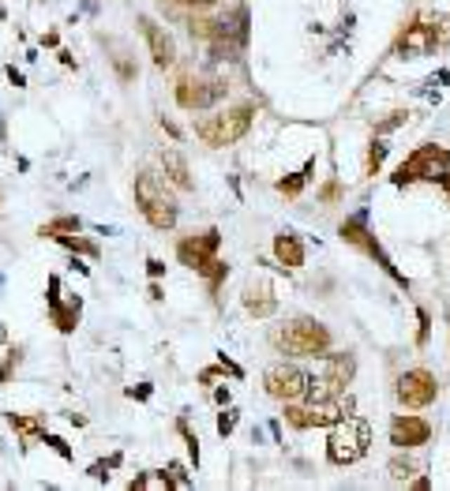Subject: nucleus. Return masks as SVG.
Masks as SVG:
<instances>
[{
  "instance_id": "1",
  "label": "nucleus",
  "mask_w": 450,
  "mask_h": 491,
  "mask_svg": "<svg viewBox=\"0 0 450 491\" xmlns=\"http://www.w3.org/2000/svg\"><path fill=\"white\" fill-rule=\"evenodd\" d=\"M450 46V15H439V12H413L405 19V27L398 30L390 46V57L398 60H421V57H432V53L446 49Z\"/></svg>"
},
{
  "instance_id": "2",
  "label": "nucleus",
  "mask_w": 450,
  "mask_h": 491,
  "mask_svg": "<svg viewBox=\"0 0 450 491\" xmlns=\"http://www.w3.org/2000/svg\"><path fill=\"white\" fill-rule=\"evenodd\" d=\"M270 345L278 349V353H285L289 360H319L334 349V337L319 319L300 315V319L282 323L278 330L270 334Z\"/></svg>"
},
{
  "instance_id": "3",
  "label": "nucleus",
  "mask_w": 450,
  "mask_h": 491,
  "mask_svg": "<svg viewBox=\"0 0 450 491\" xmlns=\"http://www.w3.org/2000/svg\"><path fill=\"white\" fill-rule=\"evenodd\" d=\"M135 203H139V214L147 217V225L158 229V233H169L180 217L177 191H173V184L154 169H143L135 177Z\"/></svg>"
},
{
  "instance_id": "4",
  "label": "nucleus",
  "mask_w": 450,
  "mask_h": 491,
  "mask_svg": "<svg viewBox=\"0 0 450 491\" xmlns=\"http://www.w3.org/2000/svg\"><path fill=\"white\" fill-rule=\"evenodd\" d=\"M256 102H240V105H229L222 109V113H206L203 109V116L195 120V135L203 139L206 147H233L240 143L248 132H251V124H256Z\"/></svg>"
},
{
  "instance_id": "5",
  "label": "nucleus",
  "mask_w": 450,
  "mask_h": 491,
  "mask_svg": "<svg viewBox=\"0 0 450 491\" xmlns=\"http://www.w3.org/2000/svg\"><path fill=\"white\" fill-rule=\"evenodd\" d=\"M450 173V150L439 143H421L398 161V169L390 173L394 188H413V184H439Z\"/></svg>"
},
{
  "instance_id": "6",
  "label": "nucleus",
  "mask_w": 450,
  "mask_h": 491,
  "mask_svg": "<svg viewBox=\"0 0 450 491\" xmlns=\"http://www.w3.org/2000/svg\"><path fill=\"white\" fill-rule=\"evenodd\" d=\"M371 450V424L360 420V417H342L326 428V462L345 469V465H357L364 462Z\"/></svg>"
},
{
  "instance_id": "7",
  "label": "nucleus",
  "mask_w": 450,
  "mask_h": 491,
  "mask_svg": "<svg viewBox=\"0 0 450 491\" xmlns=\"http://www.w3.org/2000/svg\"><path fill=\"white\" fill-rule=\"evenodd\" d=\"M338 236H342L345 244H353L357 252H364V255L371 259V263H376V267L383 270V274H387V278L394 281V285H398V289H413V281L405 278L398 267H394V259L387 255V248H383L379 240H376V233L368 229V206H364V210H357V214H349L345 222L338 225Z\"/></svg>"
},
{
  "instance_id": "8",
  "label": "nucleus",
  "mask_w": 450,
  "mask_h": 491,
  "mask_svg": "<svg viewBox=\"0 0 450 491\" xmlns=\"http://www.w3.org/2000/svg\"><path fill=\"white\" fill-rule=\"evenodd\" d=\"M173 94H177L180 109L203 113V109H214L218 102H225L229 83L222 79V75H180L177 86H173Z\"/></svg>"
},
{
  "instance_id": "9",
  "label": "nucleus",
  "mask_w": 450,
  "mask_h": 491,
  "mask_svg": "<svg viewBox=\"0 0 450 491\" xmlns=\"http://www.w3.org/2000/svg\"><path fill=\"white\" fill-rule=\"evenodd\" d=\"M394 398H398V405L402 409H428V405H435V398H439V379L432 368H405V372L398 375V383H394Z\"/></svg>"
},
{
  "instance_id": "10",
  "label": "nucleus",
  "mask_w": 450,
  "mask_h": 491,
  "mask_svg": "<svg viewBox=\"0 0 450 491\" xmlns=\"http://www.w3.org/2000/svg\"><path fill=\"white\" fill-rule=\"evenodd\" d=\"M435 435V424L421 417L416 409H405V412H394L390 424H387V439L394 450H416V446H428Z\"/></svg>"
},
{
  "instance_id": "11",
  "label": "nucleus",
  "mask_w": 450,
  "mask_h": 491,
  "mask_svg": "<svg viewBox=\"0 0 450 491\" xmlns=\"http://www.w3.org/2000/svg\"><path fill=\"white\" fill-rule=\"evenodd\" d=\"M218 252H222V233H218V229H203V233H192V236L177 240V263L195 270V274H203V270L218 259Z\"/></svg>"
},
{
  "instance_id": "12",
  "label": "nucleus",
  "mask_w": 450,
  "mask_h": 491,
  "mask_svg": "<svg viewBox=\"0 0 450 491\" xmlns=\"http://www.w3.org/2000/svg\"><path fill=\"white\" fill-rule=\"evenodd\" d=\"M304 386H308V372L300 364H270L263 372V390L274 398V401H296L304 398Z\"/></svg>"
},
{
  "instance_id": "13",
  "label": "nucleus",
  "mask_w": 450,
  "mask_h": 491,
  "mask_svg": "<svg viewBox=\"0 0 450 491\" xmlns=\"http://www.w3.org/2000/svg\"><path fill=\"white\" fill-rule=\"evenodd\" d=\"M240 304H244V311L256 323L274 319V315H278V292H274V285H270V281H263V278L248 281L244 292H240Z\"/></svg>"
},
{
  "instance_id": "14",
  "label": "nucleus",
  "mask_w": 450,
  "mask_h": 491,
  "mask_svg": "<svg viewBox=\"0 0 450 491\" xmlns=\"http://www.w3.org/2000/svg\"><path fill=\"white\" fill-rule=\"evenodd\" d=\"M139 30H143V41H147L150 49V60H154V68H173V60H177V46H173V38L161 30L154 19H139Z\"/></svg>"
},
{
  "instance_id": "15",
  "label": "nucleus",
  "mask_w": 450,
  "mask_h": 491,
  "mask_svg": "<svg viewBox=\"0 0 450 491\" xmlns=\"http://www.w3.org/2000/svg\"><path fill=\"white\" fill-rule=\"evenodd\" d=\"M319 364H323V375L331 379V386L338 390V394H345L349 390V383L357 379V356L349 353V349H342V353H326V356H319Z\"/></svg>"
},
{
  "instance_id": "16",
  "label": "nucleus",
  "mask_w": 450,
  "mask_h": 491,
  "mask_svg": "<svg viewBox=\"0 0 450 491\" xmlns=\"http://www.w3.org/2000/svg\"><path fill=\"white\" fill-rule=\"evenodd\" d=\"M270 252H274V263H282L285 270H300L304 263H308V248H304V240L296 233H274L270 240Z\"/></svg>"
},
{
  "instance_id": "17",
  "label": "nucleus",
  "mask_w": 450,
  "mask_h": 491,
  "mask_svg": "<svg viewBox=\"0 0 450 491\" xmlns=\"http://www.w3.org/2000/svg\"><path fill=\"white\" fill-rule=\"evenodd\" d=\"M158 161H161V177H166L177 191H195V177H192L188 161H184V154L177 147H166L158 154Z\"/></svg>"
},
{
  "instance_id": "18",
  "label": "nucleus",
  "mask_w": 450,
  "mask_h": 491,
  "mask_svg": "<svg viewBox=\"0 0 450 491\" xmlns=\"http://www.w3.org/2000/svg\"><path fill=\"white\" fill-rule=\"evenodd\" d=\"M315 169H319V158L308 154L300 169H296V173H285V177H282L278 184H274V188H278V195H285V199H300L304 188H308L312 177H315Z\"/></svg>"
},
{
  "instance_id": "19",
  "label": "nucleus",
  "mask_w": 450,
  "mask_h": 491,
  "mask_svg": "<svg viewBox=\"0 0 450 491\" xmlns=\"http://www.w3.org/2000/svg\"><path fill=\"white\" fill-rule=\"evenodd\" d=\"M8 424L15 428L23 446L41 443V435H46V417H41V412H8Z\"/></svg>"
},
{
  "instance_id": "20",
  "label": "nucleus",
  "mask_w": 450,
  "mask_h": 491,
  "mask_svg": "<svg viewBox=\"0 0 450 491\" xmlns=\"http://www.w3.org/2000/svg\"><path fill=\"white\" fill-rule=\"evenodd\" d=\"M79 315H83V300L72 297V300H60L49 308V319L57 326L60 334H75V326H79Z\"/></svg>"
},
{
  "instance_id": "21",
  "label": "nucleus",
  "mask_w": 450,
  "mask_h": 491,
  "mask_svg": "<svg viewBox=\"0 0 450 491\" xmlns=\"http://www.w3.org/2000/svg\"><path fill=\"white\" fill-rule=\"evenodd\" d=\"M387 154H390L387 135H371L368 154H364V177H376V173H383V161H387Z\"/></svg>"
},
{
  "instance_id": "22",
  "label": "nucleus",
  "mask_w": 450,
  "mask_h": 491,
  "mask_svg": "<svg viewBox=\"0 0 450 491\" xmlns=\"http://www.w3.org/2000/svg\"><path fill=\"white\" fill-rule=\"evenodd\" d=\"M83 229V217L79 214H57V217H49L46 225L38 229V236H64V233H79Z\"/></svg>"
},
{
  "instance_id": "23",
  "label": "nucleus",
  "mask_w": 450,
  "mask_h": 491,
  "mask_svg": "<svg viewBox=\"0 0 450 491\" xmlns=\"http://www.w3.org/2000/svg\"><path fill=\"white\" fill-rule=\"evenodd\" d=\"M338 390L331 386V379L323 372H308V386H304V401H334Z\"/></svg>"
},
{
  "instance_id": "24",
  "label": "nucleus",
  "mask_w": 450,
  "mask_h": 491,
  "mask_svg": "<svg viewBox=\"0 0 450 491\" xmlns=\"http://www.w3.org/2000/svg\"><path fill=\"white\" fill-rule=\"evenodd\" d=\"M60 248H68V252H75V255H86V259H98L102 255V248H98V240H86V236H79V233H64V236H53Z\"/></svg>"
},
{
  "instance_id": "25",
  "label": "nucleus",
  "mask_w": 450,
  "mask_h": 491,
  "mask_svg": "<svg viewBox=\"0 0 450 491\" xmlns=\"http://www.w3.org/2000/svg\"><path fill=\"white\" fill-rule=\"evenodd\" d=\"M387 473H390L394 484H409V480L421 473V465H416L413 457H405V454H394L390 462H387Z\"/></svg>"
},
{
  "instance_id": "26",
  "label": "nucleus",
  "mask_w": 450,
  "mask_h": 491,
  "mask_svg": "<svg viewBox=\"0 0 450 491\" xmlns=\"http://www.w3.org/2000/svg\"><path fill=\"white\" fill-rule=\"evenodd\" d=\"M158 480H161L166 487H192V473H188V465H184V462H169V465L158 473Z\"/></svg>"
},
{
  "instance_id": "27",
  "label": "nucleus",
  "mask_w": 450,
  "mask_h": 491,
  "mask_svg": "<svg viewBox=\"0 0 450 491\" xmlns=\"http://www.w3.org/2000/svg\"><path fill=\"white\" fill-rule=\"evenodd\" d=\"M199 278L206 281V289H211V297H218V289H222V285H225V278H229V263H222V259H214V263L206 267Z\"/></svg>"
},
{
  "instance_id": "28",
  "label": "nucleus",
  "mask_w": 450,
  "mask_h": 491,
  "mask_svg": "<svg viewBox=\"0 0 450 491\" xmlns=\"http://www.w3.org/2000/svg\"><path fill=\"white\" fill-rule=\"evenodd\" d=\"M237 424H240V409L237 405H222V412H218V420H214V431L222 435V439H229V435L237 431Z\"/></svg>"
},
{
  "instance_id": "29",
  "label": "nucleus",
  "mask_w": 450,
  "mask_h": 491,
  "mask_svg": "<svg viewBox=\"0 0 450 491\" xmlns=\"http://www.w3.org/2000/svg\"><path fill=\"white\" fill-rule=\"evenodd\" d=\"M416 349H428V342H432V311L424 308V304H416Z\"/></svg>"
},
{
  "instance_id": "30",
  "label": "nucleus",
  "mask_w": 450,
  "mask_h": 491,
  "mask_svg": "<svg viewBox=\"0 0 450 491\" xmlns=\"http://www.w3.org/2000/svg\"><path fill=\"white\" fill-rule=\"evenodd\" d=\"M177 431L184 435V446H188V462H192L195 469H199V435H195V431L188 428V420H184V417L177 420Z\"/></svg>"
},
{
  "instance_id": "31",
  "label": "nucleus",
  "mask_w": 450,
  "mask_h": 491,
  "mask_svg": "<svg viewBox=\"0 0 450 491\" xmlns=\"http://www.w3.org/2000/svg\"><path fill=\"white\" fill-rule=\"evenodd\" d=\"M405 120H409V109H390V116L376 120V135H390L394 128H402Z\"/></svg>"
},
{
  "instance_id": "32",
  "label": "nucleus",
  "mask_w": 450,
  "mask_h": 491,
  "mask_svg": "<svg viewBox=\"0 0 450 491\" xmlns=\"http://www.w3.org/2000/svg\"><path fill=\"white\" fill-rule=\"evenodd\" d=\"M342 199H345V184L338 180V177H331V180L319 188V203H323V206H334V203H342Z\"/></svg>"
},
{
  "instance_id": "33",
  "label": "nucleus",
  "mask_w": 450,
  "mask_h": 491,
  "mask_svg": "<svg viewBox=\"0 0 450 491\" xmlns=\"http://www.w3.org/2000/svg\"><path fill=\"white\" fill-rule=\"evenodd\" d=\"M19 364H23V349L12 345V349H8V356H4V364H0V386L12 383V372H15Z\"/></svg>"
},
{
  "instance_id": "34",
  "label": "nucleus",
  "mask_w": 450,
  "mask_h": 491,
  "mask_svg": "<svg viewBox=\"0 0 450 491\" xmlns=\"http://www.w3.org/2000/svg\"><path fill=\"white\" fill-rule=\"evenodd\" d=\"M41 443H46V446H49L53 454H60L64 462H72V457H75V450H72V446H68V443L60 439V435H49V431H46V435H41Z\"/></svg>"
},
{
  "instance_id": "35",
  "label": "nucleus",
  "mask_w": 450,
  "mask_h": 491,
  "mask_svg": "<svg viewBox=\"0 0 450 491\" xmlns=\"http://www.w3.org/2000/svg\"><path fill=\"white\" fill-rule=\"evenodd\" d=\"M218 379H225V368H222V364H218V360H214L211 368H203V372H199V386H214Z\"/></svg>"
},
{
  "instance_id": "36",
  "label": "nucleus",
  "mask_w": 450,
  "mask_h": 491,
  "mask_svg": "<svg viewBox=\"0 0 450 491\" xmlns=\"http://www.w3.org/2000/svg\"><path fill=\"white\" fill-rule=\"evenodd\" d=\"M117 75H120V83H135L139 64H131V60H124V57H117Z\"/></svg>"
},
{
  "instance_id": "37",
  "label": "nucleus",
  "mask_w": 450,
  "mask_h": 491,
  "mask_svg": "<svg viewBox=\"0 0 450 491\" xmlns=\"http://www.w3.org/2000/svg\"><path fill=\"white\" fill-rule=\"evenodd\" d=\"M218 364L225 368V375H229V379H244V375H248L244 368H240V364H237V360L229 356V353H218Z\"/></svg>"
},
{
  "instance_id": "38",
  "label": "nucleus",
  "mask_w": 450,
  "mask_h": 491,
  "mask_svg": "<svg viewBox=\"0 0 450 491\" xmlns=\"http://www.w3.org/2000/svg\"><path fill=\"white\" fill-rule=\"evenodd\" d=\"M211 398H214L218 409H222V405H233V390H229L225 383H214V386H211Z\"/></svg>"
},
{
  "instance_id": "39",
  "label": "nucleus",
  "mask_w": 450,
  "mask_h": 491,
  "mask_svg": "<svg viewBox=\"0 0 450 491\" xmlns=\"http://www.w3.org/2000/svg\"><path fill=\"white\" fill-rule=\"evenodd\" d=\"M46 304L53 308V304H60V278L57 274H49V281H46Z\"/></svg>"
},
{
  "instance_id": "40",
  "label": "nucleus",
  "mask_w": 450,
  "mask_h": 491,
  "mask_svg": "<svg viewBox=\"0 0 450 491\" xmlns=\"http://www.w3.org/2000/svg\"><path fill=\"white\" fill-rule=\"evenodd\" d=\"M124 394H128L131 401H147L150 394H154V386H150V383H139V386H128Z\"/></svg>"
},
{
  "instance_id": "41",
  "label": "nucleus",
  "mask_w": 450,
  "mask_h": 491,
  "mask_svg": "<svg viewBox=\"0 0 450 491\" xmlns=\"http://www.w3.org/2000/svg\"><path fill=\"white\" fill-rule=\"evenodd\" d=\"M147 278H166V263L150 255V259H147Z\"/></svg>"
},
{
  "instance_id": "42",
  "label": "nucleus",
  "mask_w": 450,
  "mask_h": 491,
  "mask_svg": "<svg viewBox=\"0 0 450 491\" xmlns=\"http://www.w3.org/2000/svg\"><path fill=\"white\" fill-rule=\"evenodd\" d=\"M86 473H91L94 480H102V484H109V462H94L91 469H86Z\"/></svg>"
},
{
  "instance_id": "43",
  "label": "nucleus",
  "mask_w": 450,
  "mask_h": 491,
  "mask_svg": "<svg viewBox=\"0 0 450 491\" xmlns=\"http://www.w3.org/2000/svg\"><path fill=\"white\" fill-rule=\"evenodd\" d=\"M147 297L154 300V304H158L161 297H166V289H161V278H150V285H147Z\"/></svg>"
},
{
  "instance_id": "44",
  "label": "nucleus",
  "mask_w": 450,
  "mask_h": 491,
  "mask_svg": "<svg viewBox=\"0 0 450 491\" xmlns=\"http://www.w3.org/2000/svg\"><path fill=\"white\" fill-rule=\"evenodd\" d=\"M267 431H270V439H274V443H285V439H282V417L267 420Z\"/></svg>"
},
{
  "instance_id": "45",
  "label": "nucleus",
  "mask_w": 450,
  "mask_h": 491,
  "mask_svg": "<svg viewBox=\"0 0 450 491\" xmlns=\"http://www.w3.org/2000/svg\"><path fill=\"white\" fill-rule=\"evenodd\" d=\"M4 72H8V79H12L15 86H27V75H23V72H19V68H15V64H8V68H4Z\"/></svg>"
},
{
  "instance_id": "46",
  "label": "nucleus",
  "mask_w": 450,
  "mask_h": 491,
  "mask_svg": "<svg viewBox=\"0 0 450 491\" xmlns=\"http://www.w3.org/2000/svg\"><path fill=\"white\" fill-rule=\"evenodd\" d=\"M41 46H46V49H60V34H57V30H49V34H41Z\"/></svg>"
},
{
  "instance_id": "47",
  "label": "nucleus",
  "mask_w": 450,
  "mask_h": 491,
  "mask_svg": "<svg viewBox=\"0 0 450 491\" xmlns=\"http://www.w3.org/2000/svg\"><path fill=\"white\" fill-rule=\"evenodd\" d=\"M173 4H184V8H214L218 0H173Z\"/></svg>"
},
{
  "instance_id": "48",
  "label": "nucleus",
  "mask_w": 450,
  "mask_h": 491,
  "mask_svg": "<svg viewBox=\"0 0 450 491\" xmlns=\"http://www.w3.org/2000/svg\"><path fill=\"white\" fill-rule=\"evenodd\" d=\"M428 83H439V86H450V68H439Z\"/></svg>"
},
{
  "instance_id": "49",
  "label": "nucleus",
  "mask_w": 450,
  "mask_h": 491,
  "mask_svg": "<svg viewBox=\"0 0 450 491\" xmlns=\"http://www.w3.org/2000/svg\"><path fill=\"white\" fill-rule=\"evenodd\" d=\"M147 484H150V476H147V473H143V476H131V480H128V487H131V491H139V487H147Z\"/></svg>"
},
{
  "instance_id": "50",
  "label": "nucleus",
  "mask_w": 450,
  "mask_h": 491,
  "mask_svg": "<svg viewBox=\"0 0 450 491\" xmlns=\"http://www.w3.org/2000/svg\"><path fill=\"white\" fill-rule=\"evenodd\" d=\"M409 487H416V491H428V487H432V480H428V476H413V480H409Z\"/></svg>"
},
{
  "instance_id": "51",
  "label": "nucleus",
  "mask_w": 450,
  "mask_h": 491,
  "mask_svg": "<svg viewBox=\"0 0 450 491\" xmlns=\"http://www.w3.org/2000/svg\"><path fill=\"white\" fill-rule=\"evenodd\" d=\"M161 128H166V132H169L173 139H180V128H177V124H173V120H166V116H161Z\"/></svg>"
},
{
  "instance_id": "52",
  "label": "nucleus",
  "mask_w": 450,
  "mask_h": 491,
  "mask_svg": "<svg viewBox=\"0 0 450 491\" xmlns=\"http://www.w3.org/2000/svg\"><path fill=\"white\" fill-rule=\"evenodd\" d=\"M353 27H357V15H353V12H349V15H342V30H345V34H349Z\"/></svg>"
},
{
  "instance_id": "53",
  "label": "nucleus",
  "mask_w": 450,
  "mask_h": 491,
  "mask_svg": "<svg viewBox=\"0 0 450 491\" xmlns=\"http://www.w3.org/2000/svg\"><path fill=\"white\" fill-rule=\"evenodd\" d=\"M439 191H443V199L450 203V173H446V177H443V180H439Z\"/></svg>"
},
{
  "instance_id": "54",
  "label": "nucleus",
  "mask_w": 450,
  "mask_h": 491,
  "mask_svg": "<svg viewBox=\"0 0 450 491\" xmlns=\"http://www.w3.org/2000/svg\"><path fill=\"white\" fill-rule=\"evenodd\" d=\"M60 53V64H68V68H75V60H72V53L68 49H57Z\"/></svg>"
},
{
  "instance_id": "55",
  "label": "nucleus",
  "mask_w": 450,
  "mask_h": 491,
  "mask_svg": "<svg viewBox=\"0 0 450 491\" xmlns=\"http://www.w3.org/2000/svg\"><path fill=\"white\" fill-rule=\"evenodd\" d=\"M446 323H450V319H446Z\"/></svg>"
}]
</instances>
